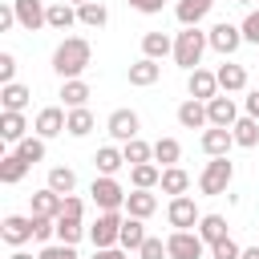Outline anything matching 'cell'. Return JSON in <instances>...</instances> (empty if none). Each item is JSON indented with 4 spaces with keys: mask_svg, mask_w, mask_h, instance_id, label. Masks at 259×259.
I'll list each match as a JSON object with an SVG mask.
<instances>
[{
    "mask_svg": "<svg viewBox=\"0 0 259 259\" xmlns=\"http://www.w3.org/2000/svg\"><path fill=\"white\" fill-rule=\"evenodd\" d=\"M239 259H259V247H243V255Z\"/></svg>",
    "mask_w": 259,
    "mask_h": 259,
    "instance_id": "51",
    "label": "cell"
},
{
    "mask_svg": "<svg viewBox=\"0 0 259 259\" xmlns=\"http://www.w3.org/2000/svg\"><path fill=\"white\" fill-rule=\"evenodd\" d=\"M73 24H77V4H69V0H53V4H49V28L65 32V28H73Z\"/></svg>",
    "mask_w": 259,
    "mask_h": 259,
    "instance_id": "22",
    "label": "cell"
},
{
    "mask_svg": "<svg viewBox=\"0 0 259 259\" xmlns=\"http://www.w3.org/2000/svg\"><path fill=\"white\" fill-rule=\"evenodd\" d=\"M69 138H85V134H93V113L85 109V105H77V109H69V130H65Z\"/></svg>",
    "mask_w": 259,
    "mask_h": 259,
    "instance_id": "37",
    "label": "cell"
},
{
    "mask_svg": "<svg viewBox=\"0 0 259 259\" xmlns=\"http://www.w3.org/2000/svg\"><path fill=\"white\" fill-rule=\"evenodd\" d=\"M81 235H85L81 214H57V239H61V243H77Z\"/></svg>",
    "mask_w": 259,
    "mask_h": 259,
    "instance_id": "39",
    "label": "cell"
},
{
    "mask_svg": "<svg viewBox=\"0 0 259 259\" xmlns=\"http://www.w3.org/2000/svg\"><path fill=\"white\" fill-rule=\"evenodd\" d=\"M239 28H243V40L259 45V8H251V12H247V20H243Z\"/></svg>",
    "mask_w": 259,
    "mask_h": 259,
    "instance_id": "45",
    "label": "cell"
},
{
    "mask_svg": "<svg viewBox=\"0 0 259 259\" xmlns=\"http://www.w3.org/2000/svg\"><path fill=\"white\" fill-rule=\"evenodd\" d=\"M93 166H97L101 174H117V170L125 166V154H121L117 146H101V150L93 154Z\"/></svg>",
    "mask_w": 259,
    "mask_h": 259,
    "instance_id": "34",
    "label": "cell"
},
{
    "mask_svg": "<svg viewBox=\"0 0 259 259\" xmlns=\"http://www.w3.org/2000/svg\"><path fill=\"white\" fill-rule=\"evenodd\" d=\"M93 259H125V247H97Z\"/></svg>",
    "mask_w": 259,
    "mask_h": 259,
    "instance_id": "49",
    "label": "cell"
},
{
    "mask_svg": "<svg viewBox=\"0 0 259 259\" xmlns=\"http://www.w3.org/2000/svg\"><path fill=\"white\" fill-rule=\"evenodd\" d=\"M166 219H170V227L174 231H194L198 227V206H194V198L190 194H174L170 198V206H166Z\"/></svg>",
    "mask_w": 259,
    "mask_h": 259,
    "instance_id": "6",
    "label": "cell"
},
{
    "mask_svg": "<svg viewBox=\"0 0 259 259\" xmlns=\"http://www.w3.org/2000/svg\"><path fill=\"white\" fill-rule=\"evenodd\" d=\"M243 109H247V117H259V89H251V93H247Z\"/></svg>",
    "mask_w": 259,
    "mask_h": 259,
    "instance_id": "50",
    "label": "cell"
},
{
    "mask_svg": "<svg viewBox=\"0 0 259 259\" xmlns=\"http://www.w3.org/2000/svg\"><path fill=\"white\" fill-rule=\"evenodd\" d=\"M186 89H190V97L210 101V97L219 93V77H214V73H206V69H194V73L186 77Z\"/></svg>",
    "mask_w": 259,
    "mask_h": 259,
    "instance_id": "18",
    "label": "cell"
},
{
    "mask_svg": "<svg viewBox=\"0 0 259 259\" xmlns=\"http://www.w3.org/2000/svg\"><path fill=\"white\" fill-rule=\"evenodd\" d=\"M28 97H32V89H28V85H20V81H8V85H0V105H4V109H16V113H24Z\"/></svg>",
    "mask_w": 259,
    "mask_h": 259,
    "instance_id": "23",
    "label": "cell"
},
{
    "mask_svg": "<svg viewBox=\"0 0 259 259\" xmlns=\"http://www.w3.org/2000/svg\"><path fill=\"white\" fill-rule=\"evenodd\" d=\"M206 117H210V125H235L239 121V109H235V101H231V93H214L210 101H206Z\"/></svg>",
    "mask_w": 259,
    "mask_h": 259,
    "instance_id": "13",
    "label": "cell"
},
{
    "mask_svg": "<svg viewBox=\"0 0 259 259\" xmlns=\"http://www.w3.org/2000/svg\"><path fill=\"white\" fill-rule=\"evenodd\" d=\"M178 125H182V130H202V125H210V117H206V101L186 97V101L178 105Z\"/></svg>",
    "mask_w": 259,
    "mask_h": 259,
    "instance_id": "15",
    "label": "cell"
},
{
    "mask_svg": "<svg viewBox=\"0 0 259 259\" xmlns=\"http://www.w3.org/2000/svg\"><path fill=\"white\" fill-rule=\"evenodd\" d=\"M166 259H202L210 247L202 243V235L198 231H170V239H166Z\"/></svg>",
    "mask_w": 259,
    "mask_h": 259,
    "instance_id": "4",
    "label": "cell"
},
{
    "mask_svg": "<svg viewBox=\"0 0 259 259\" xmlns=\"http://www.w3.org/2000/svg\"><path fill=\"white\" fill-rule=\"evenodd\" d=\"M146 243V227H142V219H134V214H125V223H121V239H117V247H125V251H138Z\"/></svg>",
    "mask_w": 259,
    "mask_h": 259,
    "instance_id": "30",
    "label": "cell"
},
{
    "mask_svg": "<svg viewBox=\"0 0 259 259\" xmlns=\"http://www.w3.org/2000/svg\"><path fill=\"white\" fill-rule=\"evenodd\" d=\"M16 81V57L12 53H0V85Z\"/></svg>",
    "mask_w": 259,
    "mask_h": 259,
    "instance_id": "46",
    "label": "cell"
},
{
    "mask_svg": "<svg viewBox=\"0 0 259 259\" xmlns=\"http://www.w3.org/2000/svg\"><path fill=\"white\" fill-rule=\"evenodd\" d=\"M12 8H16L20 28H28V32H36L40 24H49V4L45 0H12Z\"/></svg>",
    "mask_w": 259,
    "mask_h": 259,
    "instance_id": "12",
    "label": "cell"
},
{
    "mask_svg": "<svg viewBox=\"0 0 259 259\" xmlns=\"http://www.w3.org/2000/svg\"><path fill=\"white\" fill-rule=\"evenodd\" d=\"M121 214L117 210H101L97 214V223L89 227V239H93V247H117V239H121Z\"/></svg>",
    "mask_w": 259,
    "mask_h": 259,
    "instance_id": "7",
    "label": "cell"
},
{
    "mask_svg": "<svg viewBox=\"0 0 259 259\" xmlns=\"http://www.w3.org/2000/svg\"><path fill=\"white\" fill-rule=\"evenodd\" d=\"M158 186H162V194H170V198H174V194H186V190H190V174H186L182 166H166Z\"/></svg>",
    "mask_w": 259,
    "mask_h": 259,
    "instance_id": "26",
    "label": "cell"
},
{
    "mask_svg": "<svg viewBox=\"0 0 259 259\" xmlns=\"http://www.w3.org/2000/svg\"><path fill=\"white\" fill-rule=\"evenodd\" d=\"M16 154H20L28 166L45 162V138H40V134H28V138H20V142H16Z\"/></svg>",
    "mask_w": 259,
    "mask_h": 259,
    "instance_id": "35",
    "label": "cell"
},
{
    "mask_svg": "<svg viewBox=\"0 0 259 259\" xmlns=\"http://www.w3.org/2000/svg\"><path fill=\"white\" fill-rule=\"evenodd\" d=\"M12 24H20V20H16V8H12V0H8V4L0 8V32H8Z\"/></svg>",
    "mask_w": 259,
    "mask_h": 259,
    "instance_id": "47",
    "label": "cell"
},
{
    "mask_svg": "<svg viewBox=\"0 0 259 259\" xmlns=\"http://www.w3.org/2000/svg\"><path fill=\"white\" fill-rule=\"evenodd\" d=\"M61 101H65L69 109H77V105H85V101H89V85H85L81 77H73V81H65V85H61Z\"/></svg>",
    "mask_w": 259,
    "mask_h": 259,
    "instance_id": "36",
    "label": "cell"
},
{
    "mask_svg": "<svg viewBox=\"0 0 259 259\" xmlns=\"http://www.w3.org/2000/svg\"><path fill=\"white\" fill-rule=\"evenodd\" d=\"M24 174H28V162H24V158H20L16 150L0 158V182H8V186H16V182H20Z\"/></svg>",
    "mask_w": 259,
    "mask_h": 259,
    "instance_id": "28",
    "label": "cell"
},
{
    "mask_svg": "<svg viewBox=\"0 0 259 259\" xmlns=\"http://www.w3.org/2000/svg\"><path fill=\"white\" fill-rule=\"evenodd\" d=\"M166 53H174V40H170L166 32H146V36H142V57H154V61H162Z\"/></svg>",
    "mask_w": 259,
    "mask_h": 259,
    "instance_id": "32",
    "label": "cell"
},
{
    "mask_svg": "<svg viewBox=\"0 0 259 259\" xmlns=\"http://www.w3.org/2000/svg\"><path fill=\"white\" fill-rule=\"evenodd\" d=\"M206 40H210V49H214V53L231 57V53L243 45V28H239V24H231V20H219V24L206 32Z\"/></svg>",
    "mask_w": 259,
    "mask_h": 259,
    "instance_id": "8",
    "label": "cell"
},
{
    "mask_svg": "<svg viewBox=\"0 0 259 259\" xmlns=\"http://www.w3.org/2000/svg\"><path fill=\"white\" fill-rule=\"evenodd\" d=\"M219 89L223 93H239V89H247V69L243 65H219Z\"/></svg>",
    "mask_w": 259,
    "mask_h": 259,
    "instance_id": "24",
    "label": "cell"
},
{
    "mask_svg": "<svg viewBox=\"0 0 259 259\" xmlns=\"http://www.w3.org/2000/svg\"><path fill=\"white\" fill-rule=\"evenodd\" d=\"M36 259H77V251H73V243H53V247H45Z\"/></svg>",
    "mask_w": 259,
    "mask_h": 259,
    "instance_id": "44",
    "label": "cell"
},
{
    "mask_svg": "<svg viewBox=\"0 0 259 259\" xmlns=\"http://www.w3.org/2000/svg\"><path fill=\"white\" fill-rule=\"evenodd\" d=\"M162 4H166V0H130V8H138V12H146V16L162 12Z\"/></svg>",
    "mask_w": 259,
    "mask_h": 259,
    "instance_id": "48",
    "label": "cell"
},
{
    "mask_svg": "<svg viewBox=\"0 0 259 259\" xmlns=\"http://www.w3.org/2000/svg\"><path fill=\"white\" fill-rule=\"evenodd\" d=\"M198 146H202V154H210V158H227L231 146H235V134H231L227 125H210V130H202Z\"/></svg>",
    "mask_w": 259,
    "mask_h": 259,
    "instance_id": "11",
    "label": "cell"
},
{
    "mask_svg": "<svg viewBox=\"0 0 259 259\" xmlns=\"http://www.w3.org/2000/svg\"><path fill=\"white\" fill-rule=\"evenodd\" d=\"M130 182H134L138 190H154V186L162 182V166H158V162H142V166H130Z\"/></svg>",
    "mask_w": 259,
    "mask_h": 259,
    "instance_id": "25",
    "label": "cell"
},
{
    "mask_svg": "<svg viewBox=\"0 0 259 259\" xmlns=\"http://www.w3.org/2000/svg\"><path fill=\"white\" fill-rule=\"evenodd\" d=\"M121 154H125V166L154 162V146H150V142H142V138H130V142H121Z\"/></svg>",
    "mask_w": 259,
    "mask_h": 259,
    "instance_id": "33",
    "label": "cell"
},
{
    "mask_svg": "<svg viewBox=\"0 0 259 259\" xmlns=\"http://www.w3.org/2000/svg\"><path fill=\"white\" fill-rule=\"evenodd\" d=\"M0 239H4L8 247H24V243L32 239V214H4Z\"/></svg>",
    "mask_w": 259,
    "mask_h": 259,
    "instance_id": "10",
    "label": "cell"
},
{
    "mask_svg": "<svg viewBox=\"0 0 259 259\" xmlns=\"http://www.w3.org/2000/svg\"><path fill=\"white\" fill-rule=\"evenodd\" d=\"M243 255V247L227 235V239H219V243H210V259H239Z\"/></svg>",
    "mask_w": 259,
    "mask_h": 259,
    "instance_id": "42",
    "label": "cell"
},
{
    "mask_svg": "<svg viewBox=\"0 0 259 259\" xmlns=\"http://www.w3.org/2000/svg\"><path fill=\"white\" fill-rule=\"evenodd\" d=\"M162 255H170V251H166V243H162V239H154V235H146V243L138 247V259H162Z\"/></svg>",
    "mask_w": 259,
    "mask_h": 259,
    "instance_id": "43",
    "label": "cell"
},
{
    "mask_svg": "<svg viewBox=\"0 0 259 259\" xmlns=\"http://www.w3.org/2000/svg\"><path fill=\"white\" fill-rule=\"evenodd\" d=\"M32 130H36V134L49 142V138H57V134H65V130H69V113H65L61 105H45V109L36 113Z\"/></svg>",
    "mask_w": 259,
    "mask_h": 259,
    "instance_id": "9",
    "label": "cell"
},
{
    "mask_svg": "<svg viewBox=\"0 0 259 259\" xmlns=\"http://www.w3.org/2000/svg\"><path fill=\"white\" fill-rule=\"evenodd\" d=\"M28 202H32V214H45V219H57V214L65 210V194H57L53 186H45V190L28 194Z\"/></svg>",
    "mask_w": 259,
    "mask_h": 259,
    "instance_id": "16",
    "label": "cell"
},
{
    "mask_svg": "<svg viewBox=\"0 0 259 259\" xmlns=\"http://www.w3.org/2000/svg\"><path fill=\"white\" fill-rule=\"evenodd\" d=\"M235 4H255V0H235Z\"/></svg>",
    "mask_w": 259,
    "mask_h": 259,
    "instance_id": "53",
    "label": "cell"
},
{
    "mask_svg": "<svg viewBox=\"0 0 259 259\" xmlns=\"http://www.w3.org/2000/svg\"><path fill=\"white\" fill-rule=\"evenodd\" d=\"M178 158H182V146L174 138H158L154 142V162H162V170L166 166H178Z\"/></svg>",
    "mask_w": 259,
    "mask_h": 259,
    "instance_id": "38",
    "label": "cell"
},
{
    "mask_svg": "<svg viewBox=\"0 0 259 259\" xmlns=\"http://www.w3.org/2000/svg\"><path fill=\"white\" fill-rule=\"evenodd\" d=\"M231 178H235L231 158H210V162L202 166V174H198V190H202V194H227Z\"/></svg>",
    "mask_w": 259,
    "mask_h": 259,
    "instance_id": "3",
    "label": "cell"
},
{
    "mask_svg": "<svg viewBox=\"0 0 259 259\" xmlns=\"http://www.w3.org/2000/svg\"><path fill=\"white\" fill-rule=\"evenodd\" d=\"M105 130H109V138L130 142V138H138V113L134 109H113L109 121H105Z\"/></svg>",
    "mask_w": 259,
    "mask_h": 259,
    "instance_id": "14",
    "label": "cell"
},
{
    "mask_svg": "<svg viewBox=\"0 0 259 259\" xmlns=\"http://www.w3.org/2000/svg\"><path fill=\"white\" fill-rule=\"evenodd\" d=\"M194 231H198V235H202V243L210 247V243H219V239H227V219H223V214H202Z\"/></svg>",
    "mask_w": 259,
    "mask_h": 259,
    "instance_id": "29",
    "label": "cell"
},
{
    "mask_svg": "<svg viewBox=\"0 0 259 259\" xmlns=\"http://www.w3.org/2000/svg\"><path fill=\"white\" fill-rule=\"evenodd\" d=\"M105 20H109V12H105L101 0H85V4L77 8V24H85V28H101Z\"/></svg>",
    "mask_w": 259,
    "mask_h": 259,
    "instance_id": "31",
    "label": "cell"
},
{
    "mask_svg": "<svg viewBox=\"0 0 259 259\" xmlns=\"http://www.w3.org/2000/svg\"><path fill=\"white\" fill-rule=\"evenodd\" d=\"M0 138L4 142H20V138H28V121H24V113H16V109H4L0 113Z\"/></svg>",
    "mask_w": 259,
    "mask_h": 259,
    "instance_id": "19",
    "label": "cell"
},
{
    "mask_svg": "<svg viewBox=\"0 0 259 259\" xmlns=\"http://www.w3.org/2000/svg\"><path fill=\"white\" fill-rule=\"evenodd\" d=\"M210 4H214V0H178L174 16H178V24H182V28H194V24L210 12Z\"/></svg>",
    "mask_w": 259,
    "mask_h": 259,
    "instance_id": "21",
    "label": "cell"
},
{
    "mask_svg": "<svg viewBox=\"0 0 259 259\" xmlns=\"http://www.w3.org/2000/svg\"><path fill=\"white\" fill-rule=\"evenodd\" d=\"M89 194H93V206H97V210H117V206H125V190H121V182H117L113 174L93 178Z\"/></svg>",
    "mask_w": 259,
    "mask_h": 259,
    "instance_id": "5",
    "label": "cell"
},
{
    "mask_svg": "<svg viewBox=\"0 0 259 259\" xmlns=\"http://www.w3.org/2000/svg\"><path fill=\"white\" fill-rule=\"evenodd\" d=\"M206 49H210V40H206V32H198V24H194V28H182V32L174 36V61H178L186 73L198 69V61H202Z\"/></svg>",
    "mask_w": 259,
    "mask_h": 259,
    "instance_id": "2",
    "label": "cell"
},
{
    "mask_svg": "<svg viewBox=\"0 0 259 259\" xmlns=\"http://www.w3.org/2000/svg\"><path fill=\"white\" fill-rule=\"evenodd\" d=\"M154 210H158V198H154L150 190H138V186H134V190L125 194V214H134V219H150Z\"/></svg>",
    "mask_w": 259,
    "mask_h": 259,
    "instance_id": "20",
    "label": "cell"
},
{
    "mask_svg": "<svg viewBox=\"0 0 259 259\" xmlns=\"http://www.w3.org/2000/svg\"><path fill=\"white\" fill-rule=\"evenodd\" d=\"M89 61H93V49H89V40H85V36H65V40L53 49V69H57V77H61V81L81 77V73L89 69Z\"/></svg>",
    "mask_w": 259,
    "mask_h": 259,
    "instance_id": "1",
    "label": "cell"
},
{
    "mask_svg": "<svg viewBox=\"0 0 259 259\" xmlns=\"http://www.w3.org/2000/svg\"><path fill=\"white\" fill-rule=\"evenodd\" d=\"M69 4H77V8H81V4H85V0H69Z\"/></svg>",
    "mask_w": 259,
    "mask_h": 259,
    "instance_id": "54",
    "label": "cell"
},
{
    "mask_svg": "<svg viewBox=\"0 0 259 259\" xmlns=\"http://www.w3.org/2000/svg\"><path fill=\"white\" fill-rule=\"evenodd\" d=\"M125 77H130V85L146 89V85H154V81L162 77V65H158L154 57H142V61H134V65H130V73H125Z\"/></svg>",
    "mask_w": 259,
    "mask_h": 259,
    "instance_id": "17",
    "label": "cell"
},
{
    "mask_svg": "<svg viewBox=\"0 0 259 259\" xmlns=\"http://www.w3.org/2000/svg\"><path fill=\"white\" fill-rule=\"evenodd\" d=\"M49 186H53L57 194H73V186H77V174H73L69 166H53V170H49Z\"/></svg>",
    "mask_w": 259,
    "mask_h": 259,
    "instance_id": "40",
    "label": "cell"
},
{
    "mask_svg": "<svg viewBox=\"0 0 259 259\" xmlns=\"http://www.w3.org/2000/svg\"><path fill=\"white\" fill-rule=\"evenodd\" d=\"M57 235V219H45V214H32V239L36 243H49Z\"/></svg>",
    "mask_w": 259,
    "mask_h": 259,
    "instance_id": "41",
    "label": "cell"
},
{
    "mask_svg": "<svg viewBox=\"0 0 259 259\" xmlns=\"http://www.w3.org/2000/svg\"><path fill=\"white\" fill-rule=\"evenodd\" d=\"M8 259H32V255H28V251H20V247H16V251H12V255H8Z\"/></svg>",
    "mask_w": 259,
    "mask_h": 259,
    "instance_id": "52",
    "label": "cell"
},
{
    "mask_svg": "<svg viewBox=\"0 0 259 259\" xmlns=\"http://www.w3.org/2000/svg\"><path fill=\"white\" fill-rule=\"evenodd\" d=\"M231 134H235V146H243V150H251V146H259V117H239L235 125H231Z\"/></svg>",
    "mask_w": 259,
    "mask_h": 259,
    "instance_id": "27",
    "label": "cell"
}]
</instances>
